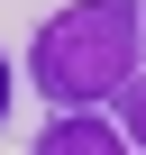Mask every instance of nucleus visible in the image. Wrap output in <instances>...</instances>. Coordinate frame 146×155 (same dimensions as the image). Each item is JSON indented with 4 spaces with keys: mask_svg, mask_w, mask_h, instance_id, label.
Segmentation results:
<instances>
[{
    "mask_svg": "<svg viewBox=\"0 0 146 155\" xmlns=\"http://www.w3.org/2000/svg\"><path fill=\"white\" fill-rule=\"evenodd\" d=\"M119 101H128V128H119V137H128V146H137V155H146V73H137V82H128V91H119Z\"/></svg>",
    "mask_w": 146,
    "mask_h": 155,
    "instance_id": "obj_3",
    "label": "nucleus"
},
{
    "mask_svg": "<svg viewBox=\"0 0 146 155\" xmlns=\"http://www.w3.org/2000/svg\"><path fill=\"white\" fill-rule=\"evenodd\" d=\"M28 155H128V137H119L110 119H91V110H64V119L28 146Z\"/></svg>",
    "mask_w": 146,
    "mask_h": 155,
    "instance_id": "obj_2",
    "label": "nucleus"
},
{
    "mask_svg": "<svg viewBox=\"0 0 146 155\" xmlns=\"http://www.w3.org/2000/svg\"><path fill=\"white\" fill-rule=\"evenodd\" d=\"M137 28H146L137 0H64L37 28V46H28L37 91L55 110H91V101L128 91L137 82Z\"/></svg>",
    "mask_w": 146,
    "mask_h": 155,
    "instance_id": "obj_1",
    "label": "nucleus"
},
{
    "mask_svg": "<svg viewBox=\"0 0 146 155\" xmlns=\"http://www.w3.org/2000/svg\"><path fill=\"white\" fill-rule=\"evenodd\" d=\"M0 155H9V146H0Z\"/></svg>",
    "mask_w": 146,
    "mask_h": 155,
    "instance_id": "obj_5",
    "label": "nucleus"
},
{
    "mask_svg": "<svg viewBox=\"0 0 146 155\" xmlns=\"http://www.w3.org/2000/svg\"><path fill=\"white\" fill-rule=\"evenodd\" d=\"M9 82H18V73H9V64H0V119H9Z\"/></svg>",
    "mask_w": 146,
    "mask_h": 155,
    "instance_id": "obj_4",
    "label": "nucleus"
}]
</instances>
